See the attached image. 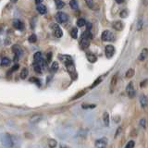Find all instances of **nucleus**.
Wrapping results in <instances>:
<instances>
[{
  "mask_svg": "<svg viewBox=\"0 0 148 148\" xmlns=\"http://www.w3.org/2000/svg\"><path fill=\"white\" fill-rule=\"evenodd\" d=\"M92 38V35L90 31H84L82 34V40H81V48L85 50L86 48L89 47L90 45V40Z\"/></svg>",
  "mask_w": 148,
  "mask_h": 148,
  "instance_id": "1",
  "label": "nucleus"
},
{
  "mask_svg": "<svg viewBox=\"0 0 148 148\" xmlns=\"http://www.w3.org/2000/svg\"><path fill=\"white\" fill-rule=\"evenodd\" d=\"M56 21H57L59 24H62V23H65L69 21V16L66 13H64L62 11H58L57 14H56Z\"/></svg>",
  "mask_w": 148,
  "mask_h": 148,
  "instance_id": "2",
  "label": "nucleus"
},
{
  "mask_svg": "<svg viewBox=\"0 0 148 148\" xmlns=\"http://www.w3.org/2000/svg\"><path fill=\"white\" fill-rule=\"evenodd\" d=\"M101 38L105 42H111V41H115L116 36L113 32H111L110 31H104L103 34L101 35Z\"/></svg>",
  "mask_w": 148,
  "mask_h": 148,
  "instance_id": "3",
  "label": "nucleus"
},
{
  "mask_svg": "<svg viewBox=\"0 0 148 148\" xmlns=\"http://www.w3.org/2000/svg\"><path fill=\"white\" fill-rule=\"evenodd\" d=\"M2 143L6 146V147H12L13 146V141L10 135L8 133H4L2 134V138H1Z\"/></svg>",
  "mask_w": 148,
  "mask_h": 148,
  "instance_id": "4",
  "label": "nucleus"
},
{
  "mask_svg": "<svg viewBox=\"0 0 148 148\" xmlns=\"http://www.w3.org/2000/svg\"><path fill=\"white\" fill-rule=\"evenodd\" d=\"M50 28L54 31V35L57 37V38H61L63 35V32L58 24H57V23H51Z\"/></svg>",
  "mask_w": 148,
  "mask_h": 148,
  "instance_id": "5",
  "label": "nucleus"
},
{
  "mask_svg": "<svg viewBox=\"0 0 148 148\" xmlns=\"http://www.w3.org/2000/svg\"><path fill=\"white\" fill-rule=\"evenodd\" d=\"M66 68H67V71H68L69 75H71V77L73 79V80H75V79L77 78V73H76L75 65H74V63H71L69 65H66Z\"/></svg>",
  "mask_w": 148,
  "mask_h": 148,
  "instance_id": "6",
  "label": "nucleus"
},
{
  "mask_svg": "<svg viewBox=\"0 0 148 148\" xmlns=\"http://www.w3.org/2000/svg\"><path fill=\"white\" fill-rule=\"evenodd\" d=\"M12 51H13V53L15 54V57H14V61H17V60L18 59V58H20L21 56L23 54V51L20 47V45H14L12 46Z\"/></svg>",
  "mask_w": 148,
  "mask_h": 148,
  "instance_id": "7",
  "label": "nucleus"
},
{
  "mask_svg": "<svg viewBox=\"0 0 148 148\" xmlns=\"http://www.w3.org/2000/svg\"><path fill=\"white\" fill-rule=\"evenodd\" d=\"M126 92L130 98H133V97L135 96V89H134V85L132 82H129V84L126 87Z\"/></svg>",
  "mask_w": 148,
  "mask_h": 148,
  "instance_id": "8",
  "label": "nucleus"
},
{
  "mask_svg": "<svg viewBox=\"0 0 148 148\" xmlns=\"http://www.w3.org/2000/svg\"><path fill=\"white\" fill-rule=\"evenodd\" d=\"M105 53H106V57L108 58H111L115 54V47L113 45H108L105 47Z\"/></svg>",
  "mask_w": 148,
  "mask_h": 148,
  "instance_id": "9",
  "label": "nucleus"
},
{
  "mask_svg": "<svg viewBox=\"0 0 148 148\" xmlns=\"http://www.w3.org/2000/svg\"><path fill=\"white\" fill-rule=\"evenodd\" d=\"M58 58L60 59V61H62L65 64V66L71 63H73L72 58L69 55H58Z\"/></svg>",
  "mask_w": 148,
  "mask_h": 148,
  "instance_id": "10",
  "label": "nucleus"
},
{
  "mask_svg": "<svg viewBox=\"0 0 148 148\" xmlns=\"http://www.w3.org/2000/svg\"><path fill=\"white\" fill-rule=\"evenodd\" d=\"M108 145V139L103 137L95 141V147L96 148H106Z\"/></svg>",
  "mask_w": 148,
  "mask_h": 148,
  "instance_id": "11",
  "label": "nucleus"
},
{
  "mask_svg": "<svg viewBox=\"0 0 148 148\" xmlns=\"http://www.w3.org/2000/svg\"><path fill=\"white\" fill-rule=\"evenodd\" d=\"M112 27L116 31H122L124 28V24L122 21H116L112 23Z\"/></svg>",
  "mask_w": 148,
  "mask_h": 148,
  "instance_id": "12",
  "label": "nucleus"
},
{
  "mask_svg": "<svg viewBox=\"0 0 148 148\" xmlns=\"http://www.w3.org/2000/svg\"><path fill=\"white\" fill-rule=\"evenodd\" d=\"M117 82H118V74H115L113 78L111 79V82H110V92H114L115 87L117 85Z\"/></svg>",
  "mask_w": 148,
  "mask_h": 148,
  "instance_id": "13",
  "label": "nucleus"
},
{
  "mask_svg": "<svg viewBox=\"0 0 148 148\" xmlns=\"http://www.w3.org/2000/svg\"><path fill=\"white\" fill-rule=\"evenodd\" d=\"M13 27L17 30L21 31V30H23V28H24V25H23V23L20 20H14L13 21Z\"/></svg>",
  "mask_w": 148,
  "mask_h": 148,
  "instance_id": "14",
  "label": "nucleus"
},
{
  "mask_svg": "<svg viewBox=\"0 0 148 148\" xmlns=\"http://www.w3.org/2000/svg\"><path fill=\"white\" fill-rule=\"evenodd\" d=\"M148 57V49L147 48H143L142 50V52L139 55V58L138 59L140 60V61H143V60H145L146 58Z\"/></svg>",
  "mask_w": 148,
  "mask_h": 148,
  "instance_id": "15",
  "label": "nucleus"
},
{
  "mask_svg": "<svg viewBox=\"0 0 148 148\" xmlns=\"http://www.w3.org/2000/svg\"><path fill=\"white\" fill-rule=\"evenodd\" d=\"M43 57H42V53L41 52H36L34 56V63L36 64H41L42 60H43Z\"/></svg>",
  "mask_w": 148,
  "mask_h": 148,
  "instance_id": "16",
  "label": "nucleus"
},
{
  "mask_svg": "<svg viewBox=\"0 0 148 148\" xmlns=\"http://www.w3.org/2000/svg\"><path fill=\"white\" fill-rule=\"evenodd\" d=\"M140 104H141L143 108H145L146 106H147V105H148V98L145 95H142L140 96Z\"/></svg>",
  "mask_w": 148,
  "mask_h": 148,
  "instance_id": "17",
  "label": "nucleus"
},
{
  "mask_svg": "<svg viewBox=\"0 0 148 148\" xmlns=\"http://www.w3.org/2000/svg\"><path fill=\"white\" fill-rule=\"evenodd\" d=\"M86 58L88 59V61L91 62V63H95V62H96V60H97L96 56L94 55V54H92V53H87L86 54Z\"/></svg>",
  "mask_w": 148,
  "mask_h": 148,
  "instance_id": "18",
  "label": "nucleus"
},
{
  "mask_svg": "<svg viewBox=\"0 0 148 148\" xmlns=\"http://www.w3.org/2000/svg\"><path fill=\"white\" fill-rule=\"evenodd\" d=\"M36 9L41 15H45V14H46V12H47V10H46V7L44 6V5H38Z\"/></svg>",
  "mask_w": 148,
  "mask_h": 148,
  "instance_id": "19",
  "label": "nucleus"
},
{
  "mask_svg": "<svg viewBox=\"0 0 148 148\" xmlns=\"http://www.w3.org/2000/svg\"><path fill=\"white\" fill-rule=\"evenodd\" d=\"M103 122L105 124V126H106V127L109 125V115L106 111L104 112V114H103Z\"/></svg>",
  "mask_w": 148,
  "mask_h": 148,
  "instance_id": "20",
  "label": "nucleus"
},
{
  "mask_svg": "<svg viewBox=\"0 0 148 148\" xmlns=\"http://www.w3.org/2000/svg\"><path fill=\"white\" fill-rule=\"evenodd\" d=\"M58 63L57 61H55V62L52 63V65H51L50 71L52 72V73H55V72L58 71Z\"/></svg>",
  "mask_w": 148,
  "mask_h": 148,
  "instance_id": "21",
  "label": "nucleus"
},
{
  "mask_svg": "<svg viewBox=\"0 0 148 148\" xmlns=\"http://www.w3.org/2000/svg\"><path fill=\"white\" fill-rule=\"evenodd\" d=\"M9 64H10V59H9L8 58H6V57L2 58V59H1V66L2 67L8 66Z\"/></svg>",
  "mask_w": 148,
  "mask_h": 148,
  "instance_id": "22",
  "label": "nucleus"
},
{
  "mask_svg": "<svg viewBox=\"0 0 148 148\" xmlns=\"http://www.w3.org/2000/svg\"><path fill=\"white\" fill-rule=\"evenodd\" d=\"M55 4H56V8H57V9H62L65 5L62 0H55Z\"/></svg>",
  "mask_w": 148,
  "mask_h": 148,
  "instance_id": "23",
  "label": "nucleus"
},
{
  "mask_svg": "<svg viewBox=\"0 0 148 148\" xmlns=\"http://www.w3.org/2000/svg\"><path fill=\"white\" fill-rule=\"evenodd\" d=\"M69 6H71V8L72 9H74V10H77L78 8H79L77 0H71V2H69Z\"/></svg>",
  "mask_w": 148,
  "mask_h": 148,
  "instance_id": "24",
  "label": "nucleus"
},
{
  "mask_svg": "<svg viewBox=\"0 0 148 148\" xmlns=\"http://www.w3.org/2000/svg\"><path fill=\"white\" fill-rule=\"evenodd\" d=\"M71 35L73 39H77L78 37V29L76 27H73L72 29L71 30Z\"/></svg>",
  "mask_w": 148,
  "mask_h": 148,
  "instance_id": "25",
  "label": "nucleus"
},
{
  "mask_svg": "<svg viewBox=\"0 0 148 148\" xmlns=\"http://www.w3.org/2000/svg\"><path fill=\"white\" fill-rule=\"evenodd\" d=\"M28 74H29V71H28V69L24 68V69H22V71L21 72V78L22 79V80H25V79L27 78L28 76Z\"/></svg>",
  "mask_w": 148,
  "mask_h": 148,
  "instance_id": "26",
  "label": "nucleus"
},
{
  "mask_svg": "<svg viewBox=\"0 0 148 148\" xmlns=\"http://www.w3.org/2000/svg\"><path fill=\"white\" fill-rule=\"evenodd\" d=\"M134 75V69H129L126 71V74H125V77L128 79H131L132 77H133Z\"/></svg>",
  "mask_w": 148,
  "mask_h": 148,
  "instance_id": "27",
  "label": "nucleus"
},
{
  "mask_svg": "<svg viewBox=\"0 0 148 148\" xmlns=\"http://www.w3.org/2000/svg\"><path fill=\"white\" fill-rule=\"evenodd\" d=\"M96 106V105L95 104H82V108L83 109H92V108H95Z\"/></svg>",
  "mask_w": 148,
  "mask_h": 148,
  "instance_id": "28",
  "label": "nucleus"
},
{
  "mask_svg": "<svg viewBox=\"0 0 148 148\" xmlns=\"http://www.w3.org/2000/svg\"><path fill=\"white\" fill-rule=\"evenodd\" d=\"M57 145H58V143L55 139H49L48 140V146L50 148H55Z\"/></svg>",
  "mask_w": 148,
  "mask_h": 148,
  "instance_id": "29",
  "label": "nucleus"
},
{
  "mask_svg": "<svg viewBox=\"0 0 148 148\" xmlns=\"http://www.w3.org/2000/svg\"><path fill=\"white\" fill-rule=\"evenodd\" d=\"M34 71L37 72V73H42V66L40 64H36V63H34Z\"/></svg>",
  "mask_w": 148,
  "mask_h": 148,
  "instance_id": "30",
  "label": "nucleus"
},
{
  "mask_svg": "<svg viewBox=\"0 0 148 148\" xmlns=\"http://www.w3.org/2000/svg\"><path fill=\"white\" fill-rule=\"evenodd\" d=\"M85 24H86V22H85L84 18H78V21H77V26L78 27H83Z\"/></svg>",
  "mask_w": 148,
  "mask_h": 148,
  "instance_id": "31",
  "label": "nucleus"
},
{
  "mask_svg": "<svg viewBox=\"0 0 148 148\" xmlns=\"http://www.w3.org/2000/svg\"><path fill=\"white\" fill-rule=\"evenodd\" d=\"M85 3L87 5V7L92 9L95 8V2H94V0H85Z\"/></svg>",
  "mask_w": 148,
  "mask_h": 148,
  "instance_id": "32",
  "label": "nucleus"
},
{
  "mask_svg": "<svg viewBox=\"0 0 148 148\" xmlns=\"http://www.w3.org/2000/svg\"><path fill=\"white\" fill-rule=\"evenodd\" d=\"M102 82V77H99V78H97L96 79V80L94 82V83H92V86H91V88H92H92H95V87H96L97 85H98L99 84V83Z\"/></svg>",
  "mask_w": 148,
  "mask_h": 148,
  "instance_id": "33",
  "label": "nucleus"
},
{
  "mask_svg": "<svg viewBox=\"0 0 148 148\" xmlns=\"http://www.w3.org/2000/svg\"><path fill=\"white\" fill-rule=\"evenodd\" d=\"M85 92H86L85 90H82V91H81V92H78V95H76L75 96H73V97H72V100H73V99H74V100H75V99H78V98H80L81 96L84 95Z\"/></svg>",
  "mask_w": 148,
  "mask_h": 148,
  "instance_id": "34",
  "label": "nucleus"
},
{
  "mask_svg": "<svg viewBox=\"0 0 148 148\" xmlns=\"http://www.w3.org/2000/svg\"><path fill=\"white\" fill-rule=\"evenodd\" d=\"M40 119H41V117H40V116L35 115V116H34V117H32V118L31 119V122H32V123H36V122H38Z\"/></svg>",
  "mask_w": 148,
  "mask_h": 148,
  "instance_id": "35",
  "label": "nucleus"
},
{
  "mask_svg": "<svg viewBox=\"0 0 148 148\" xmlns=\"http://www.w3.org/2000/svg\"><path fill=\"white\" fill-rule=\"evenodd\" d=\"M28 40H29L30 43L34 44V43H35V42L37 41V37H36L35 34H32V35L29 37V38H28Z\"/></svg>",
  "mask_w": 148,
  "mask_h": 148,
  "instance_id": "36",
  "label": "nucleus"
},
{
  "mask_svg": "<svg viewBox=\"0 0 148 148\" xmlns=\"http://www.w3.org/2000/svg\"><path fill=\"white\" fill-rule=\"evenodd\" d=\"M128 16H129V11L127 10V9H123V10H121V12H120V17L127 18Z\"/></svg>",
  "mask_w": 148,
  "mask_h": 148,
  "instance_id": "37",
  "label": "nucleus"
},
{
  "mask_svg": "<svg viewBox=\"0 0 148 148\" xmlns=\"http://www.w3.org/2000/svg\"><path fill=\"white\" fill-rule=\"evenodd\" d=\"M30 82H34L35 84H38V86H40V85H41L40 80H39V79H37V78H34V77L31 78V79H30Z\"/></svg>",
  "mask_w": 148,
  "mask_h": 148,
  "instance_id": "38",
  "label": "nucleus"
},
{
  "mask_svg": "<svg viewBox=\"0 0 148 148\" xmlns=\"http://www.w3.org/2000/svg\"><path fill=\"white\" fill-rule=\"evenodd\" d=\"M134 145H135V143H134V141H130L127 143L126 146H125V148H133Z\"/></svg>",
  "mask_w": 148,
  "mask_h": 148,
  "instance_id": "39",
  "label": "nucleus"
},
{
  "mask_svg": "<svg viewBox=\"0 0 148 148\" xmlns=\"http://www.w3.org/2000/svg\"><path fill=\"white\" fill-rule=\"evenodd\" d=\"M143 20H139L138 21V23H137V30L138 31H140L143 28Z\"/></svg>",
  "mask_w": 148,
  "mask_h": 148,
  "instance_id": "40",
  "label": "nucleus"
},
{
  "mask_svg": "<svg viewBox=\"0 0 148 148\" xmlns=\"http://www.w3.org/2000/svg\"><path fill=\"white\" fill-rule=\"evenodd\" d=\"M51 60H52V53H51V52H48L47 55H46V61H47V62H50Z\"/></svg>",
  "mask_w": 148,
  "mask_h": 148,
  "instance_id": "41",
  "label": "nucleus"
},
{
  "mask_svg": "<svg viewBox=\"0 0 148 148\" xmlns=\"http://www.w3.org/2000/svg\"><path fill=\"white\" fill-rule=\"evenodd\" d=\"M146 123V120H145V119H142L141 120H140V125L143 127V128H145V124Z\"/></svg>",
  "mask_w": 148,
  "mask_h": 148,
  "instance_id": "42",
  "label": "nucleus"
},
{
  "mask_svg": "<svg viewBox=\"0 0 148 148\" xmlns=\"http://www.w3.org/2000/svg\"><path fill=\"white\" fill-rule=\"evenodd\" d=\"M18 69V64H15L14 66L11 68V69L9 71V72H13V71H17V69Z\"/></svg>",
  "mask_w": 148,
  "mask_h": 148,
  "instance_id": "43",
  "label": "nucleus"
},
{
  "mask_svg": "<svg viewBox=\"0 0 148 148\" xmlns=\"http://www.w3.org/2000/svg\"><path fill=\"white\" fill-rule=\"evenodd\" d=\"M120 131H121V127H119V128L117 129V132H116V134H115V137H117V136H118V134L120 133Z\"/></svg>",
  "mask_w": 148,
  "mask_h": 148,
  "instance_id": "44",
  "label": "nucleus"
},
{
  "mask_svg": "<svg viewBox=\"0 0 148 148\" xmlns=\"http://www.w3.org/2000/svg\"><path fill=\"white\" fill-rule=\"evenodd\" d=\"M91 28H92V24H91V23H87V30L90 31Z\"/></svg>",
  "mask_w": 148,
  "mask_h": 148,
  "instance_id": "45",
  "label": "nucleus"
},
{
  "mask_svg": "<svg viewBox=\"0 0 148 148\" xmlns=\"http://www.w3.org/2000/svg\"><path fill=\"white\" fill-rule=\"evenodd\" d=\"M43 2V0H35L36 5H41V3Z\"/></svg>",
  "mask_w": 148,
  "mask_h": 148,
  "instance_id": "46",
  "label": "nucleus"
},
{
  "mask_svg": "<svg viewBox=\"0 0 148 148\" xmlns=\"http://www.w3.org/2000/svg\"><path fill=\"white\" fill-rule=\"evenodd\" d=\"M116 2H117L118 4H122L124 2V0H116Z\"/></svg>",
  "mask_w": 148,
  "mask_h": 148,
  "instance_id": "47",
  "label": "nucleus"
},
{
  "mask_svg": "<svg viewBox=\"0 0 148 148\" xmlns=\"http://www.w3.org/2000/svg\"><path fill=\"white\" fill-rule=\"evenodd\" d=\"M10 1H11L12 3H16V2L18 1V0H10Z\"/></svg>",
  "mask_w": 148,
  "mask_h": 148,
  "instance_id": "48",
  "label": "nucleus"
},
{
  "mask_svg": "<svg viewBox=\"0 0 148 148\" xmlns=\"http://www.w3.org/2000/svg\"><path fill=\"white\" fill-rule=\"evenodd\" d=\"M60 148H67V147L65 146V145H61V146H60Z\"/></svg>",
  "mask_w": 148,
  "mask_h": 148,
  "instance_id": "49",
  "label": "nucleus"
}]
</instances>
